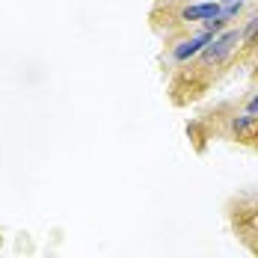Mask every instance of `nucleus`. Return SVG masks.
Wrapping results in <instances>:
<instances>
[{
	"label": "nucleus",
	"instance_id": "nucleus-5",
	"mask_svg": "<svg viewBox=\"0 0 258 258\" xmlns=\"http://www.w3.org/2000/svg\"><path fill=\"white\" fill-rule=\"evenodd\" d=\"M240 33H243V42H249V45H258V12L246 18V24L240 27Z\"/></svg>",
	"mask_w": 258,
	"mask_h": 258
},
{
	"label": "nucleus",
	"instance_id": "nucleus-7",
	"mask_svg": "<svg viewBox=\"0 0 258 258\" xmlns=\"http://www.w3.org/2000/svg\"><path fill=\"white\" fill-rule=\"evenodd\" d=\"M243 113H249V116H258V92L252 95V98H249V101H246V110H243Z\"/></svg>",
	"mask_w": 258,
	"mask_h": 258
},
{
	"label": "nucleus",
	"instance_id": "nucleus-1",
	"mask_svg": "<svg viewBox=\"0 0 258 258\" xmlns=\"http://www.w3.org/2000/svg\"><path fill=\"white\" fill-rule=\"evenodd\" d=\"M240 42H243L240 27H229V30H223L220 36L211 39V45H205V51L199 53L202 66H205V69H217V66H223V62L234 53V48H237Z\"/></svg>",
	"mask_w": 258,
	"mask_h": 258
},
{
	"label": "nucleus",
	"instance_id": "nucleus-8",
	"mask_svg": "<svg viewBox=\"0 0 258 258\" xmlns=\"http://www.w3.org/2000/svg\"><path fill=\"white\" fill-rule=\"evenodd\" d=\"M217 3H220V6H223V3H234V0H217Z\"/></svg>",
	"mask_w": 258,
	"mask_h": 258
},
{
	"label": "nucleus",
	"instance_id": "nucleus-4",
	"mask_svg": "<svg viewBox=\"0 0 258 258\" xmlns=\"http://www.w3.org/2000/svg\"><path fill=\"white\" fill-rule=\"evenodd\" d=\"M258 131V116H249V113H240L232 119V134L237 140H249Z\"/></svg>",
	"mask_w": 258,
	"mask_h": 258
},
{
	"label": "nucleus",
	"instance_id": "nucleus-3",
	"mask_svg": "<svg viewBox=\"0 0 258 258\" xmlns=\"http://www.w3.org/2000/svg\"><path fill=\"white\" fill-rule=\"evenodd\" d=\"M220 15V3L217 0H205V3H187L181 9V21H211Z\"/></svg>",
	"mask_w": 258,
	"mask_h": 258
},
{
	"label": "nucleus",
	"instance_id": "nucleus-2",
	"mask_svg": "<svg viewBox=\"0 0 258 258\" xmlns=\"http://www.w3.org/2000/svg\"><path fill=\"white\" fill-rule=\"evenodd\" d=\"M211 33H196V36H190V39H181V42H175L172 45V51H169V56L175 59V62H190L193 56H199V53L205 51V45H211Z\"/></svg>",
	"mask_w": 258,
	"mask_h": 258
},
{
	"label": "nucleus",
	"instance_id": "nucleus-6",
	"mask_svg": "<svg viewBox=\"0 0 258 258\" xmlns=\"http://www.w3.org/2000/svg\"><path fill=\"white\" fill-rule=\"evenodd\" d=\"M240 12H243V0H234V3H223V6H220V18H223L226 24H229L232 18H237Z\"/></svg>",
	"mask_w": 258,
	"mask_h": 258
}]
</instances>
